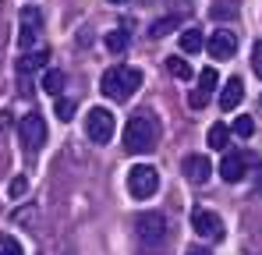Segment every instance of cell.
Returning a JSON list of instances; mask_svg holds the SVG:
<instances>
[{"instance_id": "obj_3", "label": "cell", "mask_w": 262, "mask_h": 255, "mask_svg": "<svg viewBox=\"0 0 262 255\" xmlns=\"http://www.w3.org/2000/svg\"><path fill=\"white\" fill-rule=\"evenodd\" d=\"M156 188H160V174H156V167L138 163V167L128 170V192L135 195V199H149V195H156Z\"/></svg>"}, {"instance_id": "obj_1", "label": "cell", "mask_w": 262, "mask_h": 255, "mask_svg": "<svg viewBox=\"0 0 262 255\" xmlns=\"http://www.w3.org/2000/svg\"><path fill=\"white\" fill-rule=\"evenodd\" d=\"M124 149L142 156L149 149H156V121L149 110H138L128 117V128H124Z\"/></svg>"}, {"instance_id": "obj_11", "label": "cell", "mask_w": 262, "mask_h": 255, "mask_svg": "<svg viewBox=\"0 0 262 255\" xmlns=\"http://www.w3.org/2000/svg\"><path fill=\"white\" fill-rule=\"evenodd\" d=\"M245 170H248V156H241V153H227L223 163H220V177H223L227 184H237V181L245 177Z\"/></svg>"}, {"instance_id": "obj_12", "label": "cell", "mask_w": 262, "mask_h": 255, "mask_svg": "<svg viewBox=\"0 0 262 255\" xmlns=\"http://www.w3.org/2000/svg\"><path fill=\"white\" fill-rule=\"evenodd\" d=\"M241 99H245V85H241V78H230V82L220 89V110H237Z\"/></svg>"}, {"instance_id": "obj_4", "label": "cell", "mask_w": 262, "mask_h": 255, "mask_svg": "<svg viewBox=\"0 0 262 255\" xmlns=\"http://www.w3.org/2000/svg\"><path fill=\"white\" fill-rule=\"evenodd\" d=\"M85 135L96 142V145H106L114 138V114L106 107H92L85 117Z\"/></svg>"}, {"instance_id": "obj_7", "label": "cell", "mask_w": 262, "mask_h": 255, "mask_svg": "<svg viewBox=\"0 0 262 255\" xmlns=\"http://www.w3.org/2000/svg\"><path fill=\"white\" fill-rule=\"evenodd\" d=\"M43 32V11L39 7H21V32H18V46L29 50L36 36Z\"/></svg>"}, {"instance_id": "obj_31", "label": "cell", "mask_w": 262, "mask_h": 255, "mask_svg": "<svg viewBox=\"0 0 262 255\" xmlns=\"http://www.w3.org/2000/svg\"><path fill=\"white\" fill-rule=\"evenodd\" d=\"M259 107H262V99H259Z\"/></svg>"}, {"instance_id": "obj_19", "label": "cell", "mask_w": 262, "mask_h": 255, "mask_svg": "<svg viewBox=\"0 0 262 255\" xmlns=\"http://www.w3.org/2000/svg\"><path fill=\"white\" fill-rule=\"evenodd\" d=\"M60 89H64V71H46L43 75V92L60 96Z\"/></svg>"}, {"instance_id": "obj_22", "label": "cell", "mask_w": 262, "mask_h": 255, "mask_svg": "<svg viewBox=\"0 0 262 255\" xmlns=\"http://www.w3.org/2000/svg\"><path fill=\"white\" fill-rule=\"evenodd\" d=\"M230 131H234L237 138H252V135H255V121H252V117H234Z\"/></svg>"}, {"instance_id": "obj_20", "label": "cell", "mask_w": 262, "mask_h": 255, "mask_svg": "<svg viewBox=\"0 0 262 255\" xmlns=\"http://www.w3.org/2000/svg\"><path fill=\"white\" fill-rule=\"evenodd\" d=\"M227 138H230L227 124H213V128H209V135H206V142H209L213 149H227Z\"/></svg>"}, {"instance_id": "obj_30", "label": "cell", "mask_w": 262, "mask_h": 255, "mask_svg": "<svg viewBox=\"0 0 262 255\" xmlns=\"http://www.w3.org/2000/svg\"><path fill=\"white\" fill-rule=\"evenodd\" d=\"M110 4H128V0H110Z\"/></svg>"}, {"instance_id": "obj_28", "label": "cell", "mask_w": 262, "mask_h": 255, "mask_svg": "<svg viewBox=\"0 0 262 255\" xmlns=\"http://www.w3.org/2000/svg\"><path fill=\"white\" fill-rule=\"evenodd\" d=\"M252 68H255V75L262 78V42H255V46H252Z\"/></svg>"}, {"instance_id": "obj_29", "label": "cell", "mask_w": 262, "mask_h": 255, "mask_svg": "<svg viewBox=\"0 0 262 255\" xmlns=\"http://www.w3.org/2000/svg\"><path fill=\"white\" fill-rule=\"evenodd\" d=\"M184 255H209L206 248H191V252H184Z\"/></svg>"}, {"instance_id": "obj_2", "label": "cell", "mask_w": 262, "mask_h": 255, "mask_svg": "<svg viewBox=\"0 0 262 255\" xmlns=\"http://www.w3.org/2000/svg\"><path fill=\"white\" fill-rule=\"evenodd\" d=\"M138 85H142V71L138 68H110L103 75V92L114 103H124L131 92H138Z\"/></svg>"}, {"instance_id": "obj_17", "label": "cell", "mask_w": 262, "mask_h": 255, "mask_svg": "<svg viewBox=\"0 0 262 255\" xmlns=\"http://www.w3.org/2000/svg\"><path fill=\"white\" fill-rule=\"evenodd\" d=\"M103 42H106V50H110V53H124V50H128V32L114 29V32H106V36H103Z\"/></svg>"}, {"instance_id": "obj_25", "label": "cell", "mask_w": 262, "mask_h": 255, "mask_svg": "<svg viewBox=\"0 0 262 255\" xmlns=\"http://www.w3.org/2000/svg\"><path fill=\"white\" fill-rule=\"evenodd\" d=\"M25 192H29V181H25V177H14V181L7 184V195H11V199H21Z\"/></svg>"}, {"instance_id": "obj_8", "label": "cell", "mask_w": 262, "mask_h": 255, "mask_svg": "<svg viewBox=\"0 0 262 255\" xmlns=\"http://www.w3.org/2000/svg\"><path fill=\"white\" fill-rule=\"evenodd\" d=\"M191 227H195V234H202V238H209V241H220V238H223V220H220L213 209H195Z\"/></svg>"}, {"instance_id": "obj_5", "label": "cell", "mask_w": 262, "mask_h": 255, "mask_svg": "<svg viewBox=\"0 0 262 255\" xmlns=\"http://www.w3.org/2000/svg\"><path fill=\"white\" fill-rule=\"evenodd\" d=\"M18 135H21V145L29 149V153H36L39 145L46 142V121H43V114H25L21 121H18Z\"/></svg>"}, {"instance_id": "obj_6", "label": "cell", "mask_w": 262, "mask_h": 255, "mask_svg": "<svg viewBox=\"0 0 262 255\" xmlns=\"http://www.w3.org/2000/svg\"><path fill=\"white\" fill-rule=\"evenodd\" d=\"M135 230H138V238H142L145 245H160V241L167 238V216H163V213H142V216L135 220Z\"/></svg>"}, {"instance_id": "obj_10", "label": "cell", "mask_w": 262, "mask_h": 255, "mask_svg": "<svg viewBox=\"0 0 262 255\" xmlns=\"http://www.w3.org/2000/svg\"><path fill=\"white\" fill-rule=\"evenodd\" d=\"M181 170H184V177L191 181V184H206L209 181V174H213V163H209V156H184V163H181Z\"/></svg>"}, {"instance_id": "obj_26", "label": "cell", "mask_w": 262, "mask_h": 255, "mask_svg": "<svg viewBox=\"0 0 262 255\" xmlns=\"http://www.w3.org/2000/svg\"><path fill=\"white\" fill-rule=\"evenodd\" d=\"M11 220H14V223H32V220H36V206H25V209H18L14 216H11Z\"/></svg>"}, {"instance_id": "obj_24", "label": "cell", "mask_w": 262, "mask_h": 255, "mask_svg": "<svg viewBox=\"0 0 262 255\" xmlns=\"http://www.w3.org/2000/svg\"><path fill=\"white\" fill-rule=\"evenodd\" d=\"M0 255H25V252H21V245L11 234H0Z\"/></svg>"}, {"instance_id": "obj_15", "label": "cell", "mask_w": 262, "mask_h": 255, "mask_svg": "<svg viewBox=\"0 0 262 255\" xmlns=\"http://www.w3.org/2000/svg\"><path fill=\"white\" fill-rule=\"evenodd\" d=\"M202 46H206V39H202L199 29H184V32H181V50H184V53H199Z\"/></svg>"}, {"instance_id": "obj_23", "label": "cell", "mask_w": 262, "mask_h": 255, "mask_svg": "<svg viewBox=\"0 0 262 255\" xmlns=\"http://www.w3.org/2000/svg\"><path fill=\"white\" fill-rule=\"evenodd\" d=\"M53 114H57L60 121H71V117H75V99H64V96H57V103H53Z\"/></svg>"}, {"instance_id": "obj_9", "label": "cell", "mask_w": 262, "mask_h": 255, "mask_svg": "<svg viewBox=\"0 0 262 255\" xmlns=\"http://www.w3.org/2000/svg\"><path fill=\"white\" fill-rule=\"evenodd\" d=\"M206 50H209V57H213V60H227V57H234V50H237V36H234V32H227V29H220V32L209 36Z\"/></svg>"}, {"instance_id": "obj_27", "label": "cell", "mask_w": 262, "mask_h": 255, "mask_svg": "<svg viewBox=\"0 0 262 255\" xmlns=\"http://www.w3.org/2000/svg\"><path fill=\"white\" fill-rule=\"evenodd\" d=\"M188 103H191V107H195V110H202V107H206V103H209V96H206V92H202V89H191V96H188Z\"/></svg>"}, {"instance_id": "obj_18", "label": "cell", "mask_w": 262, "mask_h": 255, "mask_svg": "<svg viewBox=\"0 0 262 255\" xmlns=\"http://www.w3.org/2000/svg\"><path fill=\"white\" fill-rule=\"evenodd\" d=\"M220 85V75H216V68H202L199 71V89L206 92V96H213V89Z\"/></svg>"}, {"instance_id": "obj_21", "label": "cell", "mask_w": 262, "mask_h": 255, "mask_svg": "<svg viewBox=\"0 0 262 255\" xmlns=\"http://www.w3.org/2000/svg\"><path fill=\"white\" fill-rule=\"evenodd\" d=\"M241 0H213V18H234Z\"/></svg>"}, {"instance_id": "obj_16", "label": "cell", "mask_w": 262, "mask_h": 255, "mask_svg": "<svg viewBox=\"0 0 262 255\" xmlns=\"http://www.w3.org/2000/svg\"><path fill=\"white\" fill-rule=\"evenodd\" d=\"M167 71L174 75V78H181V82H188L195 71H191V64L188 60H181V57H167Z\"/></svg>"}, {"instance_id": "obj_13", "label": "cell", "mask_w": 262, "mask_h": 255, "mask_svg": "<svg viewBox=\"0 0 262 255\" xmlns=\"http://www.w3.org/2000/svg\"><path fill=\"white\" fill-rule=\"evenodd\" d=\"M46 57H50V50H25V53H21V57H18V64H14V68H18V75H32V71H39V68H43V60Z\"/></svg>"}, {"instance_id": "obj_14", "label": "cell", "mask_w": 262, "mask_h": 255, "mask_svg": "<svg viewBox=\"0 0 262 255\" xmlns=\"http://www.w3.org/2000/svg\"><path fill=\"white\" fill-rule=\"evenodd\" d=\"M174 29H181V18H177V14H167V18H160V22H152V29H149V36H152V39H163V36H170Z\"/></svg>"}]
</instances>
